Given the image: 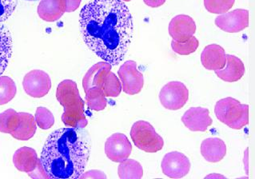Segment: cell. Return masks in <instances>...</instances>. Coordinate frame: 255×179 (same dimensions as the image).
I'll return each mask as SVG.
<instances>
[{
	"label": "cell",
	"mask_w": 255,
	"mask_h": 179,
	"mask_svg": "<svg viewBox=\"0 0 255 179\" xmlns=\"http://www.w3.org/2000/svg\"><path fill=\"white\" fill-rule=\"evenodd\" d=\"M121 1H123V2H130L131 0H121Z\"/></svg>",
	"instance_id": "cell-35"
},
{
	"label": "cell",
	"mask_w": 255,
	"mask_h": 179,
	"mask_svg": "<svg viewBox=\"0 0 255 179\" xmlns=\"http://www.w3.org/2000/svg\"><path fill=\"white\" fill-rule=\"evenodd\" d=\"M215 22L217 27L225 32H241L249 27V11L236 9L217 17Z\"/></svg>",
	"instance_id": "cell-10"
},
{
	"label": "cell",
	"mask_w": 255,
	"mask_h": 179,
	"mask_svg": "<svg viewBox=\"0 0 255 179\" xmlns=\"http://www.w3.org/2000/svg\"><path fill=\"white\" fill-rule=\"evenodd\" d=\"M112 64L105 61L100 62L91 67L83 77V88L85 93L91 88H101L104 77L112 71Z\"/></svg>",
	"instance_id": "cell-18"
},
{
	"label": "cell",
	"mask_w": 255,
	"mask_h": 179,
	"mask_svg": "<svg viewBox=\"0 0 255 179\" xmlns=\"http://www.w3.org/2000/svg\"><path fill=\"white\" fill-rule=\"evenodd\" d=\"M17 0H0V22L7 20L16 8Z\"/></svg>",
	"instance_id": "cell-30"
},
{
	"label": "cell",
	"mask_w": 255,
	"mask_h": 179,
	"mask_svg": "<svg viewBox=\"0 0 255 179\" xmlns=\"http://www.w3.org/2000/svg\"><path fill=\"white\" fill-rule=\"evenodd\" d=\"M65 12V0H41L38 6L39 16L46 22L59 20Z\"/></svg>",
	"instance_id": "cell-19"
},
{
	"label": "cell",
	"mask_w": 255,
	"mask_h": 179,
	"mask_svg": "<svg viewBox=\"0 0 255 179\" xmlns=\"http://www.w3.org/2000/svg\"><path fill=\"white\" fill-rule=\"evenodd\" d=\"M20 123L18 128L13 131L10 135L19 141H27L33 138L36 132L37 124L35 117L26 112H19Z\"/></svg>",
	"instance_id": "cell-21"
},
{
	"label": "cell",
	"mask_w": 255,
	"mask_h": 179,
	"mask_svg": "<svg viewBox=\"0 0 255 179\" xmlns=\"http://www.w3.org/2000/svg\"><path fill=\"white\" fill-rule=\"evenodd\" d=\"M118 175L121 179H140L143 176V169L138 162L128 159L120 163Z\"/></svg>",
	"instance_id": "cell-22"
},
{
	"label": "cell",
	"mask_w": 255,
	"mask_h": 179,
	"mask_svg": "<svg viewBox=\"0 0 255 179\" xmlns=\"http://www.w3.org/2000/svg\"><path fill=\"white\" fill-rule=\"evenodd\" d=\"M215 113L221 122L234 130H241L249 123V106L231 97L218 101Z\"/></svg>",
	"instance_id": "cell-4"
},
{
	"label": "cell",
	"mask_w": 255,
	"mask_h": 179,
	"mask_svg": "<svg viewBox=\"0 0 255 179\" xmlns=\"http://www.w3.org/2000/svg\"><path fill=\"white\" fill-rule=\"evenodd\" d=\"M201 154L209 163H219L227 155V146L219 138H209L201 144Z\"/></svg>",
	"instance_id": "cell-17"
},
{
	"label": "cell",
	"mask_w": 255,
	"mask_h": 179,
	"mask_svg": "<svg viewBox=\"0 0 255 179\" xmlns=\"http://www.w3.org/2000/svg\"><path fill=\"white\" fill-rule=\"evenodd\" d=\"M13 163L18 171L29 174L36 169L39 159L34 149L23 147L14 152Z\"/></svg>",
	"instance_id": "cell-16"
},
{
	"label": "cell",
	"mask_w": 255,
	"mask_h": 179,
	"mask_svg": "<svg viewBox=\"0 0 255 179\" xmlns=\"http://www.w3.org/2000/svg\"><path fill=\"white\" fill-rule=\"evenodd\" d=\"M79 24L83 41L98 57L112 66L124 60L131 43L134 25L121 0H93L82 8Z\"/></svg>",
	"instance_id": "cell-1"
},
{
	"label": "cell",
	"mask_w": 255,
	"mask_h": 179,
	"mask_svg": "<svg viewBox=\"0 0 255 179\" xmlns=\"http://www.w3.org/2000/svg\"><path fill=\"white\" fill-rule=\"evenodd\" d=\"M35 119L36 124L42 130H49L55 124V118L52 113L43 106L37 108Z\"/></svg>",
	"instance_id": "cell-29"
},
{
	"label": "cell",
	"mask_w": 255,
	"mask_h": 179,
	"mask_svg": "<svg viewBox=\"0 0 255 179\" xmlns=\"http://www.w3.org/2000/svg\"><path fill=\"white\" fill-rule=\"evenodd\" d=\"M22 87L26 94L32 98H43L48 94L51 88V80L48 74L34 70L23 78Z\"/></svg>",
	"instance_id": "cell-8"
},
{
	"label": "cell",
	"mask_w": 255,
	"mask_h": 179,
	"mask_svg": "<svg viewBox=\"0 0 255 179\" xmlns=\"http://www.w3.org/2000/svg\"><path fill=\"white\" fill-rule=\"evenodd\" d=\"M182 122L186 128L194 132H205L213 123L208 109L199 106L186 110L182 115Z\"/></svg>",
	"instance_id": "cell-13"
},
{
	"label": "cell",
	"mask_w": 255,
	"mask_h": 179,
	"mask_svg": "<svg viewBox=\"0 0 255 179\" xmlns=\"http://www.w3.org/2000/svg\"><path fill=\"white\" fill-rule=\"evenodd\" d=\"M118 75L122 84V90L126 94L134 95L142 90L144 86L143 75L137 68L133 60L126 61L120 67Z\"/></svg>",
	"instance_id": "cell-7"
},
{
	"label": "cell",
	"mask_w": 255,
	"mask_h": 179,
	"mask_svg": "<svg viewBox=\"0 0 255 179\" xmlns=\"http://www.w3.org/2000/svg\"><path fill=\"white\" fill-rule=\"evenodd\" d=\"M16 85L8 76L0 77V106L8 103L16 94Z\"/></svg>",
	"instance_id": "cell-26"
},
{
	"label": "cell",
	"mask_w": 255,
	"mask_h": 179,
	"mask_svg": "<svg viewBox=\"0 0 255 179\" xmlns=\"http://www.w3.org/2000/svg\"><path fill=\"white\" fill-rule=\"evenodd\" d=\"M166 0H143L145 4L152 8H157L164 4Z\"/></svg>",
	"instance_id": "cell-33"
},
{
	"label": "cell",
	"mask_w": 255,
	"mask_h": 179,
	"mask_svg": "<svg viewBox=\"0 0 255 179\" xmlns=\"http://www.w3.org/2000/svg\"><path fill=\"white\" fill-rule=\"evenodd\" d=\"M227 63L223 69L215 71L217 76L227 83H235L241 80L245 74V66L241 59L235 55H226Z\"/></svg>",
	"instance_id": "cell-15"
},
{
	"label": "cell",
	"mask_w": 255,
	"mask_h": 179,
	"mask_svg": "<svg viewBox=\"0 0 255 179\" xmlns=\"http://www.w3.org/2000/svg\"><path fill=\"white\" fill-rule=\"evenodd\" d=\"M168 31L173 40L184 43L195 35L196 24L195 20L189 15L179 14L171 19Z\"/></svg>",
	"instance_id": "cell-12"
},
{
	"label": "cell",
	"mask_w": 255,
	"mask_h": 179,
	"mask_svg": "<svg viewBox=\"0 0 255 179\" xmlns=\"http://www.w3.org/2000/svg\"><path fill=\"white\" fill-rule=\"evenodd\" d=\"M206 178H225L224 176H222V175H208Z\"/></svg>",
	"instance_id": "cell-34"
},
{
	"label": "cell",
	"mask_w": 255,
	"mask_h": 179,
	"mask_svg": "<svg viewBox=\"0 0 255 179\" xmlns=\"http://www.w3.org/2000/svg\"><path fill=\"white\" fill-rule=\"evenodd\" d=\"M225 50L220 45L210 44L201 54V63L208 71L223 69L227 63Z\"/></svg>",
	"instance_id": "cell-14"
},
{
	"label": "cell",
	"mask_w": 255,
	"mask_h": 179,
	"mask_svg": "<svg viewBox=\"0 0 255 179\" xmlns=\"http://www.w3.org/2000/svg\"><path fill=\"white\" fill-rule=\"evenodd\" d=\"M101 88L106 97L116 98L121 94V81L116 76V74L110 71L104 77Z\"/></svg>",
	"instance_id": "cell-25"
},
{
	"label": "cell",
	"mask_w": 255,
	"mask_h": 179,
	"mask_svg": "<svg viewBox=\"0 0 255 179\" xmlns=\"http://www.w3.org/2000/svg\"><path fill=\"white\" fill-rule=\"evenodd\" d=\"M86 102L91 110L101 111L108 105V100L101 88H94L86 93Z\"/></svg>",
	"instance_id": "cell-24"
},
{
	"label": "cell",
	"mask_w": 255,
	"mask_h": 179,
	"mask_svg": "<svg viewBox=\"0 0 255 179\" xmlns=\"http://www.w3.org/2000/svg\"><path fill=\"white\" fill-rule=\"evenodd\" d=\"M26 1H37V0H26Z\"/></svg>",
	"instance_id": "cell-36"
},
{
	"label": "cell",
	"mask_w": 255,
	"mask_h": 179,
	"mask_svg": "<svg viewBox=\"0 0 255 179\" xmlns=\"http://www.w3.org/2000/svg\"><path fill=\"white\" fill-rule=\"evenodd\" d=\"M91 143L82 129L61 128L47 138L41 153V166L47 179H78L85 171Z\"/></svg>",
	"instance_id": "cell-2"
},
{
	"label": "cell",
	"mask_w": 255,
	"mask_h": 179,
	"mask_svg": "<svg viewBox=\"0 0 255 179\" xmlns=\"http://www.w3.org/2000/svg\"><path fill=\"white\" fill-rule=\"evenodd\" d=\"M79 179H107V175L103 171L99 170H91V171H87L86 173H83L80 176Z\"/></svg>",
	"instance_id": "cell-31"
},
{
	"label": "cell",
	"mask_w": 255,
	"mask_h": 179,
	"mask_svg": "<svg viewBox=\"0 0 255 179\" xmlns=\"http://www.w3.org/2000/svg\"><path fill=\"white\" fill-rule=\"evenodd\" d=\"M199 46V40L195 36L191 37L184 43H179L174 40L171 42V48L173 51L180 55H189L194 53L198 49Z\"/></svg>",
	"instance_id": "cell-28"
},
{
	"label": "cell",
	"mask_w": 255,
	"mask_h": 179,
	"mask_svg": "<svg viewBox=\"0 0 255 179\" xmlns=\"http://www.w3.org/2000/svg\"><path fill=\"white\" fill-rule=\"evenodd\" d=\"M19 123V113L11 108L0 114V132L10 134L18 128Z\"/></svg>",
	"instance_id": "cell-23"
},
{
	"label": "cell",
	"mask_w": 255,
	"mask_h": 179,
	"mask_svg": "<svg viewBox=\"0 0 255 179\" xmlns=\"http://www.w3.org/2000/svg\"><path fill=\"white\" fill-rule=\"evenodd\" d=\"M12 37L4 25L0 24V76L8 67L12 56Z\"/></svg>",
	"instance_id": "cell-20"
},
{
	"label": "cell",
	"mask_w": 255,
	"mask_h": 179,
	"mask_svg": "<svg viewBox=\"0 0 255 179\" xmlns=\"http://www.w3.org/2000/svg\"><path fill=\"white\" fill-rule=\"evenodd\" d=\"M188 158L178 151L166 154L161 163L162 173L170 179H181L188 175L190 170Z\"/></svg>",
	"instance_id": "cell-9"
},
{
	"label": "cell",
	"mask_w": 255,
	"mask_h": 179,
	"mask_svg": "<svg viewBox=\"0 0 255 179\" xmlns=\"http://www.w3.org/2000/svg\"><path fill=\"white\" fill-rule=\"evenodd\" d=\"M130 137L135 147L146 153L158 152L164 146L163 139L146 121L134 122L130 130Z\"/></svg>",
	"instance_id": "cell-5"
},
{
	"label": "cell",
	"mask_w": 255,
	"mask_h": 179,
	"mask_svg": "<svg viewBox=\"0 0 255 179\" xmlns=\"http://www.w3.org/2000/svg\"><path fill=\"white\" fill-rule=\"evenodd\" d=\"M82 0H65L66 12H73L79 8Z\"/></svg>",
	"instance_id": "cell-32"
},
{
	"label": "cell",
	"mask_w": 255,
	"mask_h": 179,
	"mask_svg": "<svg viewBox=\"0 0 255 179\" xmlns=\"http://www.w3.org/2000/svg\"><path fill=\"white\" fill-rule=\"evenodd\" d=\"M56 98L64 108L62 121L67 127L85 128L87 119L85 116L84 101L79 94L77 84L73 80L61 82L57 88Z\"/></svg>",
	"instance_id": "cell-3"
},
{
	"label": "cell",
	"mask_w": 255,
	"mask_h": 179,
	"mask_svg": "<svg viewBox=\"0 0 255 179\" xmlns=\"http://www.w3.org/2000/svg\"><path fill=\"white\" fill-rule=\"evenodd\" d=\"M235 0H204L205 8L212 14L227 13L233 7Z\"/></svg>",
	"instance_id": "cell-27"
},
{
	"label": "cell",
	"mask_w": 255,
	"mask_h": 179,
	"mask_svg": "<svg viewBox=\"0 0 255 179\" xmlns=\"http://www.w3.org/2000/svg\"><path fill=\"white\" fill-rule=\"evenodd\" d=\"M104 150L110 160L120 163L129 158L132 152V146L125 134L116 133L107 139Z\"/></svg>",
	"instance_id": "cell-11"
},
{
	"label": "cell",
	"mask_w": 255,
	"mask_h": 179,
	"mask_svg": "<svg viewBox=\"0 0 255 179\" xmlns=\"http://www.w3.org/2000/svg\"><path fill=\"white\" fill-rule=\"evenodd\" d=\"M158 97L163 107L167 110H178L188 101L189 90L181 82H170L161 89Z\"/></svg>",
	"instance_id": "cell-6"
}]
</instances>
